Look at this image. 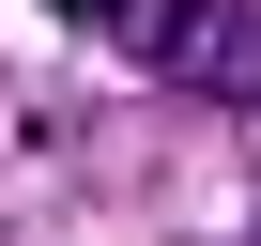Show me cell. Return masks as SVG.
Wrapping results in <instances>:
<instances>
[{
    "instance_id": "obj_1",
    "label": "cell",
    "mask_w": 261,
    "mask_h": 246,
    "mask_svg": "<svg viewBox=\"0 0 261 246\" xmlns=\"http://www.w3.org/2000/svg\"><path fill=\"white\" fill-rule=\"evenodd\" d=\"M139 46H154L169 92H200V108H261V16H246V0H169Z\"/></svg>"
},
{
    "instance_id": "obj_2",
    "label": "cell",
    "mask_w": 261,
    "mask_h": 246,
    "mask_svg": "<svg viewBox=\"0 0 261 246\" xmlns=\"http://www.w3.org/2000/svg\"><path fill=\"white\" fill-rule=\"evenodd\" d=\"M46 16H62V31H123V0H46Z\"/></svg>"
}]
</instances>
